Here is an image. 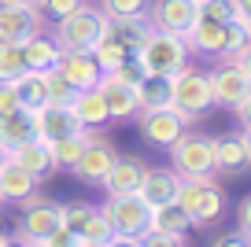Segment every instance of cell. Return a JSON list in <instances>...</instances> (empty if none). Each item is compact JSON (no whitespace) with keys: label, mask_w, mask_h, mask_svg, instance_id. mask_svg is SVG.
<instances>
[{"label":"cell","mask_w":251,"mask_h":247,"mask_svg":"<svg viewBox=\"0 0 251 247\" xmlns=\"http://www.w3.org/2000/svg\"><path fill=\"white\" fill-rule=\"evenodd\" d=\"M133 55H137L144 74L174 77L181 67H188L192 48H188V41L181 37V33H166V30H155V26H151V33L141 41V48H137Z\"/></svg>","instance_id":"cell-1"},{"label":"cell","mask_w":251,"mask_h":247,"mask_svg":"<svg viewBox=\"0 0 251 247\" xmlns=\"http://www.w3.org/2000/svg\"><path fill=\"white\" fill-rule=\"evenodd\" d=\"M103 33H107V15L100 8H89V4L55 19L52 26V41L59 45V52H93Z\"/></svg>","instance_id":"cell-2"},{"label":"cell","mask_w":251,"mask_h":247,"mask_svg":"<svg viewBox=\"0 0 251 247\" xmlns=\"http://www.w3.org/2000/svg\"><path fill=\"white\" fill-rule=\"evenodd\" d=\"M170 107L177 115H185L188 122L214 107V93H211V77L207 70L196 67H181L177 74L170 77Z\"/></svg>","instance_id":"cell-3"},{"label":"cell","mask_w":251,"mask_h":247,"mask_svg":"<svg viewBox=\"0 0 251 247\" xmlns=\"http://www.w3.org/2000/svg\"><path fill=\"white\" fill-rule=\"evenodd\" d=\"M177 207L192 218V225H211L226 210V192L211 177H181Z\"/></svg>","instance_id":"cell-4"},{"label":"cell","mask_w":251,"mask_h":247,"mask_svg":"<svg viewBox=\"0 0 251 247\" xmlns=\"http://www.w3.org/2000/svg\"><path fill=\"white\" fill-rule=\"evenodd\" d=\"M166 151H170V166L181 177H214V137L185 129Z\"/></svg>","instance_id":"cell-5"},{"label":"cell","mask_w":251,"mask_h":247,"mask_svg":"<svg viewBox=\"0 0 251 247\" xmlns=\"http://www.w3.org/2000/svg\"><path fill=\"white\" fill-rule=\"evenodd\" d=\"M103 214H107L115 236H126V240H141L148 232V222H151V207L141 199L137 192H126V196H107L103 203Z\"/></svg>","instance_id":"cell-6"},{"label":"cell","mask_w":251,"mask_h":247,"mask_svg":"<svg viewBox=\"0 0 251 247\" xmlns=\"http://www.w3.org/2000/svg\"><path fill=\"white\" fill-rule=\"evenodd\" d=\"M118 151L111 140H103L96 129H85V148H81L78 162L71 166V173L78 181H85V185H103V177H107V170L115 166Z\"/></svg>","instance_id":"cell-7"},{"label":"cell","mask_w":251,"mask_h":247,"mask_svg":"<svg viewBox=\"0 0 251 247\" xmlns=\"http://www.w3.org/2000/svg\"><path fill=\"white\" fill-rule=\"evenodd\" d=\"M55 225H63V203L48 199V196H37V192L30 199H23V214H19V236L23 240L37 244Z\"/></svg>","instance_id":"cell-8"},{"label":"cell","mask_w":251,"mask_h":247,"mask_svg":"<svg viewBox=\"0 0 251 247\" xmlns=\"http://www.w3.org/2000/svg\"><path fill=\"white\" fill-rule=\"evenodd\" d=\"M137 125H141V137L151 148H170L188 129V118L177 115L174 107H141L137 111Z\"/></svg>","instance_id":"cell-9"},{"label":"cell","mask_w":251,"mask_h":247,"mask_svg":"<svg viewBox=\"0 0 251 247\" xmlns=\"http://www.w3.org/2000/svg\"><path fill=\"white\" fill-rule=\"evenodd\" d=\"M33 33H45V15L33 0L26 4H0V41L23 45Z\"/></svg>","instance_id":"cell-10"},{"label":"cell","mask_w":251,"mask_h":247,"mask_svg":"<svg viewBox=\"0 0 251 247\" xmlns=\"http://www.w3.org/2000/svg\"><path fill=\"white\" fill-rule=\"evenodd\" d=\"M148 23L155 26V30H166V33H181L185 37V30L192 23H196L200 8L196 0H148Z\"/></svg>","instance_id":"cell-11"},{"label":"cell","mask_w":251,"mask_h":247,"mask_svg":"<svg viewBox=\"0 0 251 247\" xmlns=\"http://www.w3.org/2000/svg\"><path fill=\"white\" fill-rule=\"evenodd\" d=\"M177 192H181V173L174 170V166L144 170L141 188H137V196H141L151 210H155V207H166V203H177Z\"/></svg>","instance_id":"cell-12"},{"label":"cell","mask_w":251,"mask_h":247,"mask_svg":"<svg viewBox=\"0 0 251 247\" xmlns=\"http://www.w3.org/2000/svg\"><path fill=\"white\" fill-rule=\"evenodd\" d=\"M96 89H100L103 103H107L111 122H126V118H133L137 111H141V93H137V85H126V81H118V77L103 74Z\"/></svg>","instance_id":"cell-13"},{"label":"cell","mask_w":251,"mask_h":247,"mask_svg":"<svg viewBox=\"0 0 251 247\" xmlns=\"http://www.w3.org/2000/svg\"><path fill=\"white\" fill-rule=\"evenodd\" d=\"M55 70H59L78 93L81 89H96L100 77H103V70H100V63L93 59V52H63L59 63H55Z\"/></svg>","instance_id":"cell-14"},{"label":"cell","mask_w":251,"mask_h":247,"mask_svg":"<svg viewBox=\"0 0 251 247\" xmlns=\"http://www.w3.org/2000/svg\"><path fill=\"white\" fill-rule=\"evenodd\" d=\"M207 77H211L214 103H222V107H236V103H240V96L251 89V81L240 74V67H236V63H218Z\"/></svg>","instance_id":"cell-15"},{"label":"cell","mask_w":251,"mask_h":247,"mask_svg":"<svg viewBox=\"0 0 251 247\" xmlns=\"http://www.w3.org/2000/svg\"><path fill=\"white\" fill-rule=\"evenodd\" d=\"M33 192H37V177L26 173L8 155V159L0 162V203H23V199H30Z\"/></svg>","instance_id":"cell-16"},{"label":"cell","mask_w":251,"mask_h":247,"mask_svg":"<svg viewBox=\"0 0 251 247\" xmlns=\"http://www.w3.org/2000/svg\"><path fill=\"white\" fill-rule=\"evenodd\" d=\"M144 166L141 159H133V155H118L115 166L107 170V177H103V192L107 196H126V192H137L141 188V177H144Z\"/></svg>","instance_id":"cell-17"},{"label":"cell","mask_w":251,"mask_h":247,"mask_svg":"<svg viewBox=\"0 0 251 247\" xmlns=\"http://www.w3.org/2000/svg\"><path fill=\"white\" fill-rule=\"evenodd\" d=\"M33 129H37V137L45 140V144H52L55 137H67V133H78V118L71 115V107H52V103H45V107L33 115Z\"/></svg>","instance_id":"cell-18"},{"label":"cell","mask_w":251,"mask_h":247,"mask_svg":"<svg viewBox=\"0 0 251 247\" xmlns=\"http://www.w3.org/2000/svg\"><path fill=\"white\" fill-rule=\"evenodd\" d=\"M251 166L248 148H244L240 133L229 137H214V173H244Z\"/></svg>","instance_id":"cell-19"},{"label":"cell","mask_w":251,"mask_h":247,"mask_svg":"<svg viewBox=\"0 0 251 247\" xmlns=\"http://www.w3.org/2000/svg\"><path fill=\"white\" fill-rule=\"evenodd\" d=\"M71 115L78 118L81 129H100V125H107V122H111L107 103H103L100 89H81V93L71 100Z\"/></svg>","instance_id":"cell-20"},{"label":"cell","mask_w":251,"mask_h":247,"mask_svg":"<svg viewBox=\"0 0 251 247\" xmlns=\"http://www.w3.org/2000/svg\"><path fill=\"white\" fill-rule=\"evenodd\" d=\"M11 159L23 166L26 173H33V177H48V173L55 170V162H52V151H48V144L41 137H33V140H26V144H19L15 151H8Z\"/></svg>","instance_id":"cell-21"},{"label":"cell","mask_w":251,"mask_h":247,"mask_svg":"<svg viewBox=\"0 0 251 247\" xmlns=\"http://www.w3.org/2000/svg\"><path fill=\"white\" fill-rule=\"evenodd\" d=\"M59 45H55L52 37H45V33H33L30 41H23V59H26V70H37V74H48V70H55V63H59Z\"/></svg>","instance_id":"cell-22"},{"label":"cell","mask_w":251,"mask_h":247,"mask_svg":"<svg viewBox=\"0 0 251 247\" xmlns=\"http://www.w3.org/2000/svg\"><path fill=\"white\" fill-rule=\"evenodd\" d=\"M192 229H196V225H192V218H188L185 210L177 207V203H166V207H155V210H151L148 232H163V236H177V240H185Z\"/></svg>","instance_id":"cell-23"},{"label":"cell","mask_w":251,"mask_h":247,"mask_svg":"<svg viewBox=\"0 0 251 247\" xmlns=\"http://www.w3.org/2000/svg\"><path fill=\"white\" fill-rule=\"evenodd\" d=\"M222 33H226V23H211V19L196 15V23L185 30V41L200 55H218L222 52Z\"/></svg>","instance_id":"cell-24"},{"label":"cell","mask_w":251,"mask_h":247,"mask_svg":"<svg viewBox=\"0 0 251 247\" xmlns=\"http://www.w3.org/2000/svg\"><path fill=\"white\" fill-rule=\"evenodd\" d=\"M15 93H19V103H23V115H37L41 107L48 103V93H45V74L37 70H23L15 77Z\"/></svg>","instance_id":"cell-25"},{"label":"cell","mask_w":251,"mask_h":247,"mask_svg":"<svg viewBox=\"0 0 251 247\" xmlns=\"http://www.w3.org/2000/svg\"><path fill=\"white\" fill-rule=\"evenodd\" d=\"M107 33L111 37H118L129 52H137L141 48V41L151 33V23L148 15H122V19H107Z\"/></svg>","instance_id":"cell-26"},{"label":"cell","mask_w":251,"mask_h":247,"mask_svg":"<svg viewBox=\"0 0 251 247\" xmlns=\"http://www.w3.org/2000/svg\"><path fill=\"white\" fill-rule=\"evenodd\" d=\"M37 137V129H33V118L30 115H4L0 118V144H4V151H15L19 144H26V140Z\"/></svg>","instance_id":"cell-27"},{"label":"cell","mask_w":251,"mask_h":247,"mask_svg":"<svg viewBox=\"0 0 251 247\" xmlns=\"http://www.w3.org/2000/svg\"><path fill=\"white\" fill-rule=\"evenodd\" d=\"M81 148H85V129L67 133V137H55L52 144H48V151H52V162H55V170H71L74 162H78Z\"/></svg>","instance_id":"cell-28"},{"label":"cell","mask_w":251,"mask_h":247,"mask_svg":"<svg viewBox=\"0 0 251 247\" xmlns=\"http://www.w3.org/2000/svg\"><path fill=\"white\" fill-rule=\"evenodd\" d=\"M129 55H133V52H129V48H126L118 37H111V33H103V37H100V45L93 48V59L100 63V70H103V74L118 70L126 59H129Z\"/></svg>","instance_id":"cell-29"},{"label":"cell","mask_w":251,"mask_h":247,"mask_svg":"<svg viewBox=\"0 0 251 247\" xmlns=\"http://www.w3.org/2000/svg\"><path fill=\"white\" fill-rule=\"evenodd\" d=\"M248 41H251L248 23H240V19H229V23H226V33H222V52H218V59H222V63H233L236 55L248 48Z\"/></svg>","instance_id":"cell-30"},{"label":"cell","mask_w":251,"mask_h":247,"mask_svg":"<svg viewBox=\"0 0 251 247\" xmlns=\"http://www.w3.org/2000/svg\"><path fill=\"white\" fill-rule=\"evenodd\" d=\"M74 236L85 240V244H111V240H115V229H111L107 214H103L100 207H93V214L78 225V232H74Z\"/></svg>","instance_id":"cell-31"},{"label":"cell","mask_w":251,"mask_h":247,"mask_svg":"<svg viewBox=\"0 0 251 247\" xmlns=\"http://www.w3.org/2000/svg\"><path fill=\"white\" fill-rule=\"evenodd\" d=\"M137 93H141V107H170V77L148 74L137 85Z\"/></svg>","instance_id":"cell-32"},{"label":"cell","mask_w":251,"mask_h":247,"mask_svg":"<svg viewBox=\"0 0 251 247\" xmlns=\"http://www.w3.org/2000/svg\"><path fill=\"white\" fill-rule=\"evenodd\" d=\"M45 93H48V103H52V107H71V100L78 96V89H74L59 70H48L45 74Z\"/></svg>","instance_id":"cell-33"},{"label":"cell","mask_w":251,"mask_h":247,"mask_svg":"<svg viewBox=\"0 0 251 247\" xmlns=\"http://www.w3.org/2000/svg\"><path fill=\"white\" fill-rule=\"evenodd\" d=\"M26 70L23 59V45H11V41H0V81H15Z\"/></svg>","instance_id":"cell-34"},{"label":"cell","mask_w":251,"mask_h":247,"mask_svg":"<svg viewBox=\"0 0 251 247\" xmlns=\"http://www.w3.org/2000/svg\"><path fill=\"white\" fill-rule=\"evenodd\" d=\"M100 11L107 19H122V15H144L148 0H100Z\"/></svg>","instance_id":"cell-35"},{"label":"cell","mask_w":251,"mask_h":247,"mask_svg":"<svg viewBox=\"0 0 251 247\" xmlns=\"http://www.w3.org/2000/svg\"><path fill=\"white\" fill-rule=\"evenodd\" d=\"M200 19H211V23H229L233 19V4L229 0H196Z\"/></svg>","instance_id":"cell-36"},{"label":"cell","mask_w":251,"mask_h":247,"mask_svg":"<svg viewBox=\"0 0 251 247\" xmlns=\"http://www.w3.org/2000/svg\"><path fill=\"white\" fill-rule=\"evenodd\" d=\"M33 4H37L41 8V15L45 19H63V15H71V11H78L81 4H85V0H33Z\"/></svg>","instance_id":"cell-37"},{"label":"cell","mask_w":251,"mask_h":247,"mask_svg":"<svg viewBox=\"0 0 251 247\" xmlns=\"http://www.w3.org/2000/svg\"><path fill=\"white\" fill-rule=\"evenodd\" d=\"M89 214H93V203H85V199L63 203V225H67V229H74V232H78V225L85 222Z\"/></svg>","instance_id":"cell-38"},{"label":"cell","mask_w":251,"mask_h":247,"mask_svg":"<svg viewBox=\"0 0 251 247\" xmlns=\"http://www.w3.org/2000/svg\"><path fill=\"white\" fill-rule=\"evenodd\" d=\"M23 103H19V93H15V81H0V118L4 115H19Z\"/></svg>","instance_id":"cell-39"},{"label":"cell","mask_w":251,"mask_h":247,"mask_svg":"<svg viewBox=\"0 0 251 247\" xmlns=\"http://www.w3.org/2000/svg\"><path fill=\"white\" fill-rule=\"evenodd\" d=\"M74 244H78V236H74V229H67V225H55L45 240H37V247H74Z\"/></svg>","instance_id":"cell-40"},{"label":"cell","mask_w":251,"mask_h":247,"mask_svg":"<svg viewBox=\"0 0 251 247\" xmlns=\"http://www.w3.org/2000/svg\"><path fill=\"white\" fill-rule=\"evenodd\" d=\"M137 247H185L177 236H163V232H144L137 240Z\"/></svg>","instance_id":"cell-41"},{"label":"cell","mask_w":251,"mask_h":247,"mask_svg":"<svg viewBox=\"0 0 251 247\" xmlns=\"http://www.w3.org/2000/svg\"><path fill=\"white\" fill-rule=\"evenodd\" d=\"M236 229H240L244 236H251V196H244L240 210H236Z\"/></svg>","instance_id":"cell-42"},{"label":"cell","mask_w":251,"mask_h":247,"mask_svg":"<svg viewBox=\"0 0 251 247\" xmlns=\"http://www.w3.org/2000/svg\"><path fill=\"white\" fill-rule=\"evenodd\" d=\"M211 247H251V240L244 236L240 229H236V232H226V236H218V240H214Z\"/></svg>","instance_id":"cell-43"},{"label":"cell","mask_w":251,"mask_h":247,"mask_svg":"<svg viewBox=\"0 0 251 247\" xmlns=\"http://www.w3.org/2000/svg\"><path fill=\"white\" fill-rule=\"evenodd\" d=\"M233 111H236V122H240V125H251V89L240 96V103H236Z\"/></svg>","instance_id":"cell-44"},{"label":"cell","mask_w":251,"mask_h":247,"mask_svg":"<svg viewBox=\"0 0 251 247\" xmlns=\"http://www.w3.org/2000/svg\"><path fill=\"white\" fill-rule=\"evenodd\" d=\"M233 63H236V67H240V74H244V77H248V81H251V41H248V48H244V52L236 55Z\"/></svg>","instance_id":"cell-45"},{"label":"cell","mask_w":251,"mask_h":247,"mask_svg":"<svg viewBox=\"0 0 251 247\" xmlns=\"http://www.w3.org/2000/svg\"><path fill=\"white\" fill-rule=\"evenodd\" d=\"M229 4H233V19H240V23L251 19V0H229Z\"/></svg>","instance_id":"cell-46"},{"label":"cell","mask_w":251,"mask_h":247,"mask_svg":"<svg viewBox=\"0 0 251 247\" xmlns=\"http://www.w3.org/2000/svg\"><path fill=\"white\" fill-rule=\"evenodd\" d=\"M0 247H33V244L23 240V236H4V232H0Z\"/></svg>","instance_id":"cell-47"},{"label":"cell","mask_w":251,"mask_h":247,"mask_svg":"<svg viewBox=\"0 0 251 247\" xmlns=\"http://www.w3.org/2000/svg\"><path fill=\"white\" fill-rule=\"evenodd\" d=\"M103 247H137V240H126V236H115L111 244H103Z\"/></svg>","instance_id":"cell-48"},{"label":"cell","mask_w":251,"mask_h":247,"mask_svg":"<svg viewBox=\"0 0 251 247\" xmlns=\"http://www.w3.org/2000/svg\"><path fill=\"white\" fill-rule=\"evenodd\" d=\"M240 140H244V148H248V159H251V125H240Z\"/></svg>","instance_id":"cell-49"},{"label":"cell","mask_w":251,"mask_h":247,"mask_svg":"<svg viewBox=\"0 0 251 247\" xmlns=\"http://www.w3.org/2000/svg\"><path fill=\"white\" fill-rule=\"evenodd\" d=\"M74 247H103V244H85V240H78V244H74Z\"/></svg>","instance_id":"cell-50"},{"label":"cell","mask_w":251,"mask_h":247,"mask_svg":"<svg viewBox=\"0 0 251 247\" xmlns=\"http://www.w3.org/2000/svg\"><path fill=\"white\" fill-rule=\"evenodd\" d=\"M0 4H26V0H0Z\"/></svg>","instance_id":"cell-51"},{"label":"cell","mask_w":251,"mask_h":247,"mask_svg":"<svg viewBox=\"0 0 251 247\" xmlns=\"http://www.w3.org/2000/svg\"><path fill=\"white\" fill-rule=\"evenodd\" d=\"M4 159H8V151H4V144H0V162H4Z\"/></svg>","instance_id":"cell-52"},{"label":"cell","mask_w":251,"mask_h":247,"mask_svg":"<svg viewBox=\"0 0 251 247\" xmlns=\"http://www.w3.org/2000/svg\"><path fill=\"white\" fill-rule=\"evenodd\" d=\"M248 30H251V19H248Z\"/></svg>","instance_id":"cell-53"},{"label":"cell","mask_w":251,"mask_h":247,"mask_svg":"<svg viewBox=\"0 0 251 247\" xmlns=\"http://www.w3.org/2000/svg\"><path fill=\"white\" fill-rule=\"evenodd\" d=\"M33 247H37V244H33Z\"/></svg>","instance_id":"cell-54"},{"label":"cell","mask_w":251,"mask_h":247,"mask_svg":"<svg viewBox=\"0 0 251 247\" xmlns=\"http://www.w3.org/2000/svg\"><path fill=\"white\" fill-rule=\"evenodd\" d=\"M248 240H251V236H248Z\"/></svg>","instance_id":"cell-55"}]
</instances>
